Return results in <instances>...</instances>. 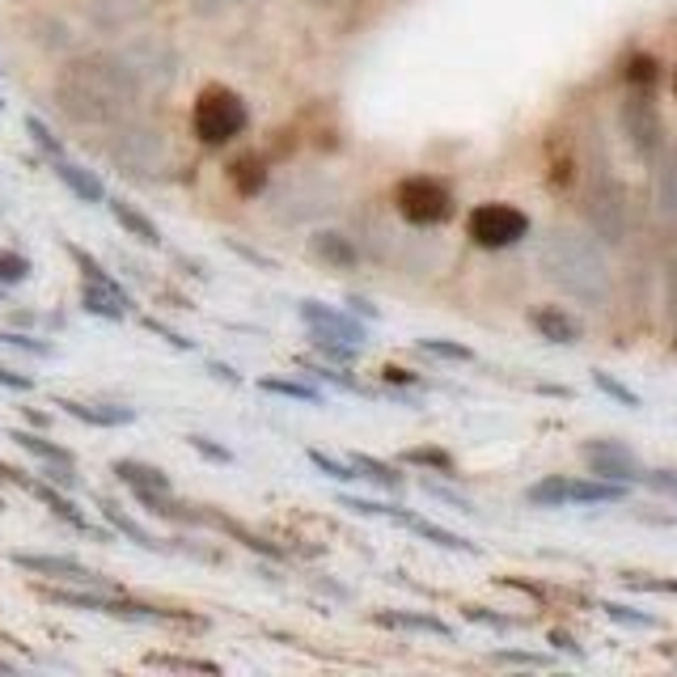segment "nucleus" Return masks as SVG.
I'll list each match as a JSON object with an SVG mask.
<instances>
[{
  "label": "nucleus",
  "mask_w": 677,
  "mask_h": 677,
  "mask_svg": "<svg viewBox=\"0 0 677 677\" xmlns=\"http://www.w3.org/2000/svg\"><path fill=\"white\" fill-rule=\"evenodd\" d=\"M538 267L563 296L581 301L589 310H605L614 292V271L605 263L597 242L581 229H551L538 246Z\"/></svg>",
  "instance_id": "1"
},
{
  "label": "nucleus",
  "mask_w": 677,
  "mask_h": 677,
  "mask_svg": "<svg viewBox=\"0 0 677 677\" xmlns=\"http://www.w3.org/2000/svg\"><path fill=\"white\" fill-rule=\"evenodd\" d=\"M250 123V111H246V97L233 94L229 85H208L199 90L195 97V111H191V132L199 136V145H229L238 140Z\"/></svg>",
  "instance_id": "2"
},
{
  "label": "nucleus",
  "mask_w": 677,
  "mask_h": 677,
  "mask_svg": "<svg viewBox=\"0 0 677 677\" xmlns=\"http://www.w3.org/2000/svg\"><path fill=\"white\" fill-rule=\"evenodd\" d=\"M631 487L605 483V479H567V475H546L533 487H525L530 508H597V504H623Z\"/></svg>",
  "instance_id": "3"
},
{
  "label": "nucleus",
  "mask_w": 677,
  "mask_h": 677,
  "mask_svg": "<svg viewBox=\"0 0 677 677\" xmlns=\"http://www.w3.org/2000/svg\"><path fill=\"white\" fill-rule=\"evenodd\" d=\"M394 208L398 217L415 225V229H436L454 217V191L440 183V178H428V174H415V178H403L394 187Z\"/></svg>",
  "instance_id": "4"
},
{
  "label": "nucleus",
  "mask_w": 677,
  "mask_h": 677,
  "mask_svg": "<svg viewBox=\"0 0 677 677\" xmlns=\"http://www.w3.org/2000/svg\"><path fill=\"white\" fill-rule=\"evenodd\" d=\"M530 217L512 204H479L470 220H466V238L479 246V250H508V246L525 242L530 238Z\"/></svg>",
  "instance_id": "5"
},
{
  "label": "nucleus",
  "mask_w": 677,
  "mask_h": 677,
  "mask_svg": "<svg viewBox=\"0 0 677 677\" xmlns=\"http://www.w3.org/2000/svg\"><path fill=\"white\" fill-rule=\"evenodd\" d=\"M581 458L589 466L593 479H605V483H623V487H635L644 483V461L631 454V445L614 440V436H597V440H584L581 445Z\"/></svg>",
  "instance_id": "6"
},
{
  "label": "nucleus",
  "mask_w": 677,
  "mask_h": 677,
  "mask_svg": "<svg viewBox=\"0 0 677 677\" xmlns=\"http://www.w3.org/2000/svg\"><path fill=\"white\" fill-rule=\"evenodd\" d=\"M13 567L22 572H34V576H48V581H64V584H81V589H115L102 572L85 567L81 559L73 555H39V551H13L9 555Z\"/></svg>",
  "instance_id": "7"
},
{
  "label": "nucleus",
  "mask_w": 677,
  "mask_h": 677,
  "mask_svg": "<svg viewBox=\"0 0 677 677\" xmlns=\"http://www.w3.org/2000/svg\"><path fill=\"white\" fill-rule=\"evenodd\" d=\"M623 132H627L631 148L639 157H656L660 145H665V127H660V115L648 102V94H631L623 102Z\"/></svg>",
  "instance_id": "8"
},
{
  "label": "nucleus",
  "mask_w": 677,
  "mask_h": 677,
  "mask_svg": "<svg viewBox=\"0 0 677 677\" xmlns=\"http://www.w3.org/2000/svg\"><path fill=\"white\" fill-rule=\"evenodd\" d=\"M25 491H30V496H39V500H43V508H48L51 517H60L69 530L85 533V538H94V542H115V530H111V525H106V530H97L94 521H90V517H85V512L69 500V496H64V487L48 483V479H30V483H25Z\"/></svg>",
  "instance_id": "9"
},
{
  "label": "nucleus",
  "mask_w": 677,
  "mask_h": 677,
  "mask_svg": "<svg viewBox=\"0 0 677 677\" xmlns=\"http://www.w3.org/2000/svg\"><path fill=\"white\" fill-rule=\"evenodd\" d=\"M584 217L593 225V233L605 238V242H623V233H627V204H623V191L618 187H593L589 191V204H584Z\"/></svg>",
  "instance_id": "10"
},
{
  "label": "nucleus",
  "mask_w": 677,
  "mask_h": 677,
  "mask_svg": "<svg viewBox=\"0 0 677 677\" xmlns=\"http://www.w3.org/2000/svg\"><path fill=\"white\" fill-rule=\"evenodd\" d=\"M296 314H301V322L310 331H326V335L347 338V343H364V335H368V322H361V317L347 314V310H335L326 301H301Z\"/></svg>",
  "instance_id": "11"
},
{
  "label": "nucleus",
  "mask_w": 677,
  "mask_h": 677,
  "mask_svg": "<svg viewBox=\"0 0 677 677\" xmlns=\"http://www.w3.org/2000/svg\"><path fill=\"white\" fill-rule=\"evenodd\" d=\"M530 326L546 343H555V347H576V343H584V322L576 314H567V310H559V305H533Z\"/></svg>",
  "instance_id": "12"
},
{
  "label": "nucleus",
  "mask_w": 677,
  "mask_h": 677,
  "mask_svg": "<svg viewBox=\"0 0 677 677\" xmlns=\"http://www.w3.org/2000/svg\"><path fill=\"white\" fill-rule=\"evenodd\" d=\"M97 512H102V521H106L111 530L119 533V538H127V542H136L140 551H153V555H169V551H174V546H166L162 538H153V533H148L145 525H140V521H136V517L127 512V508L115 504V500L97 496Z\"/></svg>",
  "instance_id": "13"
},
{
  "label": "nucleus",
  "mask_w": 677,
  "mask_h": 677,
  "mask_svg": "<svg viewBox=\"0 0 677 677\" xmlns=\"http://www.w3.org/2000/svg\"><path fill=\"white\" fill-rule=\"evenodd\" d=\"M55 407L64 415H73L90 428H127L136 424V412L123 407V403H76V398H55Z\"/></svg>",
  "instance_id": "14"
},
{
  "label": "nucleus",
  "mask_w": 677,
  "mask_h": 677,
  "mask_svg": "<svg viewBox=\"0 0 677 677\" xmlns=\"http://www.w3.org/2000/svg\"><path fill=\"white\" fill-rule=\"evenodd\" d=\"M106 208H111V217L119 225L127 238H136L140 246H162V229H157V220L140 212L136 204H127L123 195H106Z\"/></svg>",
  "instance_id": "15"
},
{
  "label": "nucleus",
  "mask_w": 677,
  "mask_h": 677,
  "mask_svg": "<svg viewBox=\"0 0 677 677\" xmlns=\"http://www.w3.org/2000/svg\"><path fill=\"white\" fill-rule=\"evenodd\" d=\"M51 174L69 187V191L81 199V204H106V187H102V178H97L94 169L76 166L73 157H55V162H48Z\"/></svg>",
  "instance_id": "16"
},
{
  "label": "nucleus",
  "mask_w": 677,
  "mask_h": 677,
  "mask_svg": "<svg viewBox=\"0 0 677 677\" xmlns=\"http://www.w3.org/2000/svg\"><path fill=\"white\" fill-rule=\"evenodd\" d=\"M310 254H314L317 263L335 267V271H352V267L361 263L356 242L347 233H335V229H317L314 238H310Z\"/></svg>",
  "instance_id": "17"
},
{
  "label": "nucleus",
  "mask_w": 677,
  "mask_h": 677,
  "mask_svg": "<svg viewBox=\"0 0 677 677\" xmlns=\"http://www.w3.org/2000/svg\"><path fill=\"white\" fill-rule=\"evenodd\" d=\"M394 525H403V530H412L415 538H424V542H433V546H440V551H458V555H479V546L475 542H466L461 533L445 530V525H433V521H424V517H415V512H398L394 517Z\"/></svg>",
  "instance_id": "18"
},
{
  "label": "nucleus",
  "mask_w": 677,
  "mask_h": 677,
  "mask_svg": "<svg viewBox=\"0 0 677 677\" xmlns=\"http://www.w3.org/2000/svg\"><path fill=\"white\" fill-rule=\"evenodd\" d=\"M81 310L94 317H106V322H123V317L132 314V292L102 289V284H81Z\"/></svg>",
  "instance_id": "19"
},
{
  "label": "nucleus",
  "mask_w": 677,
  "mask_h": 677,
  "mask_svg": "<svg viewBox=\"0 0 677 677\" xmlns=\"http://www.w3.org/2000/svg\"><path fill=\"white\" fill-rule=\"evenodd\" d=\"M212 525H220V530L229 533L238 546L254 551L259 559H271V563H284V559H289V546H280V542H271V538H263V533H254V530H242V525L229 521L225 512H212Z\"/></svg>",
  "instance_id": "20"
},
{
  "label": "nucleus",
  "mask_w": 677,
  "mask_h": 677,
  "mask_svg": "<svg viewBox=\"0 0 677 677\" xmlns=\"http://www.w3.org/2000/svg\"><path fill=\"white\" fill-rule=\"evenodd\" d=\"M296 368L310 377V382H322V386H335V389H347V394H356V398H377V389L364 386L356 373H347V368H338V364H310V361H296Z\"/></svg>",
  "instance_id": "21"
},
{
  "label": "nucleus",
  "mask_w": 677,
  "mask_h": 677,
  "mask_svg": "<svg viewBox=\"0 0 677 677\" xmlns=\"http://www.w3.org/2000/svg\"><path fill=\"white\" fill-rule=\"evenodd\" d=\"M229 183H233V191H238V195L254 199V195L267 191L271 169H267V162L259 157V153H246V157H238V162L229 166Z\"/></svg>",
  "instance_id": "22"
},
{
  "label": "nucleus",
  "mask_w": 677,
  "mask_h": 677,
  "mask_svg": "<svg viewBox=\"0 0 677 677\" xmlns=\"http://www.w3.org/2000/svg\"><path fill=\"white\" fill-rule=\"evenodd\" d=\"M111 475L127 487H153V491H169V475L162 466H153V461H140V458H119L111 461Z\"/></svg>",
  "instance_id": "23"
},
{
  "label": "nucleus",
  "mask_w": 677,
  "mask_h": 677,
  "mask_svg": "<svg viewBox=\"0 0 677 677\" xmlns=\"http://www.w3.org/2000/svg\"><path fill=\"white\" fill-rule=\"evenodd\" d=\"M254 386L275 398H292V403H305V407H326V389H317V382H296V377H259Z\"/></svg>",
  "instance_id": "24"
},
{
  "label": "nucleus",
  "mask_w": 677,
  "mask_h": 677,
  "mask_svg": "<svg viewBox=\"0 0 677 677\" xmlns=\"http://www.w3.org/2000/svg\"><path fill=\"white\" fill-rule=\"evenodd\" d=\"M377 623L398 631H424V635H436V639H458V631L449 623H440L433 614H412V610H386V614H377Z\"/></svg>",
  "instance_id": "25"
},
{
  "label": "nucleus",
  "mask_w": 677,
  "mask_h": 677,
  "mask_svg": "<svg viewBox=\"0 0 677 677\" xmlns=\"http://www.w3.org/2000/svg\"><path fill=\"white\" fill-rule=\"evenodd\" d=\"M403 466H419V470H433V475H445V479H458V461L449 449L440 445H415V449H403L398 454Z\"/></svg>",
  "instance_id": "26"
},
{
  "label": "nucleus",
  "mask_w": 677,
  "mask_h": 677,
  "mask_svg": "<svg viewBox=\"0 0 677 677\" xmlns=\"http://www.w3.org/2000/svg\"><path fill=\"white\" fill-rule=\"evenodd\" d=\"M9 440H13L18 449H25L30 458H39V461H76L73 449H64V445L48 440L39 428H13V433H9Z\"/></svg>",
  "instance_id": "27"
},
{
  "label": "nucleus",
  "mask_w": 677,
  "mask_h": 677,
  "mask_svg": "<svg viewBox=\"0 0 677 677\" xmlns=\"http://www.w3.org/2000/svg\"><path fill=\"white\" fill-rule=\"evenodd\" d=\"M347 458L356 461L361 479H368V483L386 487V491H403V487H407V475H403L394 461H382V458H373V454H347Z\"/></svg>",
  "instance_id": "28"
},
{
  "label": "nucleus",
  "mask_w": 677,
  "mask_h": 677,
  "mask_svg": "<svg viewBox=\"0 0 677 677\" xmlns=\"http://www.w3.org/2000/svg\"><path fill=\"white\" fill-rule=\"evenodd\" d=\"M305 343L314 347L322 361L338 364V368H352V364L361 361V343H347V338H335V335H326V331H310Z\"/></svg>",
  "instance_id": "29"
},
{
  "label": "nucleus",
  "mask_w": 677,
  "mask_h": 677,
  "mask_svg": "<svg viewBox=\"0 0 677 677\" xmlns=\"http://www.w3.org/2000/svg\"><path fill=\"white\" fill-rule=\"evenodd\" d=\"M64 250H69V259H73V263H76V271H81V280H85V284H102V289L127 292V289H123V284H119V280H115V275H111V271H106V267L97 263L94 254L85 250V246L64 242Z\"/></svg>",
  "instance_id": "30"
},
{
  "label": "nucleus",
  "mask_w": 677,
  "mask_h": 677,
  "mask_svg": "<svg viewBox=\"0 0 677 677\" xmlns=\"http://www.w3.org/2000/svg\"><path fill=\"white\" fill-rule=\"evenodd\" d=\"M305 461L314 466L317 475H326L331 483H356V479H361V470H356V461L352 458H331L326 449H314V445L305 449Z\"/></svg>",
  "instance_id": "31"
},
{
  "label": "nucleus",
  "mask_w": 677,
  "mask_h": 677,
  "mask_svg": "<svg viewBox=\"0 0 677 677\" xmlns=\"http://www.w3.org/2000/svg\"><path fill=\"white\" fill-rule=\"evenodd\" d=\"M415 347L419 352H428L436 361H454V364H475V347H466V343H454V338H415Z\"/></svg>",
  "instance_id": "32"
},
{
  "label": "nucleus",
  "mask_w": 677,
  "mask_h": 677,
  "mask_svg": "<svg viewBox=\"0 0 677 677\" xmlns=\"http://www.w3.org/2000/svg\"><path fill=\"white\" fill-rule=\"evenodd\" d=\"M602 614L610 618V623H623V627H635V631L660 627L656 614H644V610H635V605H627V602H602Z\"/></svg>",
  "instance_id": "33"
},
{
  "label": "nucleus",
  "mask_w": 677,
  "mask_h": 677,
  "mask_svg": "<svg viewBox=\"0 0 677 677\" xmlns=\"http://www.w3.org/2000/svg\"><path fill=\"white\" fill-rule=\"evenodd\" d=\"M25 136L34 140V148H39L48 162H55V157H69V153H64V140H60V136H55V132H51L39 115H25Z\"/></svg>",
  "instance_id": "34"
},
{
  "label": "nucleus",
  "mask_w": 677,
  "mask_h": 677,
  "mask_svg": "<svg viewBox=\"0 0 677 677\" xmlns=\"http://www.w3.org/2000/svg\"><path fill=\"white\" fill-rule=\"evenodd\" d=\"M34 275V263L22 250H0V289H18Z\"/></svg>",
  "instance_id": "35"
},
{
  "label": "nucleus",
  "mask_w": 677,
  "mask_h": 677,
  "mask_svg": "<svg viewBox=\"0 0 677 677\" xmlns=\"http://www.w3.org/2000/svg\"><path fill=\"white\" fill-rule=\"evenodd\" d=\"M335 504L347 508V512H356V517H382V521H394V517L403 512L398 504H386V500H364V496H347V491H338Z\"/></svg>",
  "instance_id": "36"
},
{
  "label": "nucleus",
  "mask_w": 677,
  "mask_h": 677,
  "mask_svg": "<svg viewBox=\"0 0 677 677\" xmlns=\"http://www.w3.org/2000/svg\"><path fill=\"white\" fill-rule=\"evenodd\" d=\"M0 347L25 352V356H34V361H51V356H55V343H48V338L25 335V331H0Z\"/></svg>",
  "instance_id": "37"
},
{
  "label": "nucleus",
  "mask_w": 677,
  "mask_h": 677,
  "mask_svg": "<svg viewBox=\"0 0 677 677\" xmlns=\"http://www.w3.org/2000/svg\"><path fill=\"white\" fill-rule=\"evenodd\" d=\"M593 386L602 389L605 398H614L618 407H627V412H639V407H644V403H639V394H635L631 386H623L618 377H610L605 368H593Z\"/></svg>",
  "instance_id": "38"
},
{
  "label": "nucleus",
  "mask_w": 677,
  "mask_h": 677,
  "mask_svg": "<svg viewBox=\"0 0 677 677\" xmlns=\"http://www.w3.org/2000/svg\"><path fill=\"white\" fill-rule=\"evenodd\" d=\"M491 660H496V665H512V669H555V656L525 653V648H496Z\"/></svg>",
  "instance_id": "39"
},
{
  "label": "nucleus",
  "mask_w": 677,
  "mask_h": 677,
  "mask_svg": "<svg viewBox=\"0 0 677 677\" xmlns=\"http://www.w3.org/2000/svg\"><path fill=\"white\" fill-rule=\"evenodd\" d=\"M623 76H627V85H635V90H648V85H656V76H660V64H656V55L639 51V55L627 60Z\"/></svg>",
  "instance_id": "40"
},
{
  "label": "nucleus",
  "mask_w": 677,
  "mask_h": 677,
  "mask_svg": "<svg viewBox=\"0 0 677 677\" xmlns=\"http://www.w3.org/2000/svg\"><path fill=\"white\" fill-rule=\"evenodd\" d=\"M148 665L157 669H187V674H220L217 660H195V656H148Z\"/></svg>",
  "instance_id": "41"
},
{
  "label": "nucleus",
  "mask_w": 677,
  "mask_h": 677,
  "mask_svg": "<svg viewBox=\"0 0 677 677\" xmlns=\"http://www.w3.org/2000/svg\"><path fill=\"white\" fill-rule=\"evenodd\" d=\"M187 445H191L195 454L204 461H217V466H233V449H225L220 440H212V436H204V433H191L187 436Z\"/></svg>",
  "instance_id": "42"
},
{
  "label": "nucleus",
  "mask_w": 677,
  "mask_h": 677,
  "mask_svg": "<svg viewBox=\"0 0 677 677\" xmlns=\"http://www.w3.org/2000/svg\"><path fill=\"white\" fill-rule=\"evenodd\" d=\"M48 483L64 487V491H76L81 487V475H76V461H43V470H39Z\"/></svg>",
  "instance_id": "43"
},
{
  "label": "nucleus",
  "mask_w": 677,
  "mask_h": 677,
  "mask_svg": "<svg viewBox=\"0 0 677 677\" xmlns=\"http://www.w3.org/2000/svg\"><path fill=\"white\" fill-rule=\"evenodd\" d=\"M419 491H424V496H433V500H440V504L458 508V512H475V504H470L461 491H454V487H445V483H436V479H424V483H419Z\"/></svg>",
  "instance_id": "44"
},
{
  "label": "nucleus",
  "mask_w": 677,
  "mask_h": 677,
  "mask_svg": "<svg viewBox=\"0 0 677 677\" xmlns=\"http://www.w3.org/2000/svg\"><path fill=\"white\" fill-rule=\"evenodd\" d=\"M660 208L665 217H677V157H669L660 169Z\"/></svg>",
  "instance_id": "45"
},
{
  "label": "nucleus",
  "mask_w": 677,
  "mask_h": 677,
  "mask_svg": "<svg viewBox=\"0 0 677 677\" xmlns=\"http://www.w3.org/2000/svg\"><path fill=\"white\" fill-rule=\"evenodd\" d=\"M644 487H653L660 496L677 500V466H653V470H644Z\"/></svg>",
  "instance_id": "46"
},
{
  "label": "nucleus",
  "mask_w": 677,
  "mask_h": 677,
  "mask_svg": "<svg viewBox=\"0 0 677 677\" xmlns=\"http://www.w3.org/2000/svg\"><path fill=\"white\" fill-rule=\"evenodd\" d=\"M145 322V331H153L157 338H166L169 347H178V352H195V338H187L183 331H174V326H166L162 317H140Z\"/></svg>",
  "instance_id": "47"
},
{
  "label": "nucleus",
  "mask_w": 677,
  "mask_h": 677,
  "mask_svg": "<svg viewBox=\"0 0 677 677\" xmlns=\"http://www.w3.org/2000/svg\"><path fill=\"white\" fill-rule=\"evenodd\" d=\"M382 382H386V386H394V389H419L424 386V377H419V373H415V368H403V364H382Z\"/></svg>",
  "instance_id": "48"
},
{
  "label": "nucleus",
  "mask_w": 677,
  "mask_h": 677,
  "mask_svg": "<svg viewBox=\"0 0 677 677\" xmlns=\"http://www.w3.org/2000/svg\"><path fill=\"white\" fill-rule=\"evenodd\" d=\"M461 614H466L470 623H487V627H496V631H512V627H521L517 618H504V614H491L487 605H466Z\"/></svg>",
  "instance_id": "49"
},
{
  "label": "nucleus",
  "mask_w": 677,
  "mask_h": 677,
  "mask_svg": "<svg viewBox=\"0 0 677 677\" xmlns=\"http://www.w3.org/2000/svg\"><path fill=\"white\" fill-rule=\"evenodd\" d=\"M343 310H347V314H356L361 322H377V317H382V310H377L368 296H356V292H347V296H343Z\"/></svg>",
  "instance_id": "50"
},
{
  "label": "nucleus",
  "mask_w": 677,
  "mask_h": 677,
  "mask_svg": "<svg viewBox=\"0 0 677 677\" xmlns=\"http://www.w3.org/2000/svg\"><path fill=\"white\" fill-rule=\"evenodd\" d=\"M0 389L30 394V389H34V377H30V373H18V368H9V364H0Z\"/></svg>",
  "instance_id": "51"
},
{
  "label": "nucleus",
  "mask_w": 677,
  "mask_h": 677,
  "mask_svg": "<svg viewBox=\"0 0 677 677\" xmlns=\"http://www.w3.org/2000/svg\"><path fill=\"white\" fill-rule=\"evenodd\" d=\"M225 246H229V250H233V254H238V259H246V263L250 267H259V271H271V259H267V254H259V250H254V246H242L238 242V238H225Z\"/></svg>",
  "instance_id": "52"
},
{
  "label": "nucleus",
  "mask_w": 677,
  "mask_h": 677,
  "mask_svg": "<svg viewBox=\"0 0 677 677\" xmlns=\"http://www.w3.org/2000/svg\"><path fill=\"white\" fill-rule=\"evenodd\" d=\"M631 589H648V593H677V581H656V576H639V572H623Z\"/></svg>",
  "instance_id": "53"
},
{
  "label": "nucleus",
  "mask_w": 677,
  "mask_h": 677,
  "mask_svg": "<svg viewBox=\"0 0 677 677\" xmlns=\"http://www.w3.org/2000/svg\"><path fill=\"white\" fill-rule=\"evenodd\" d=\"M208 373L217 377L220 386H242V373H238L233 364H225V361H208Z\"/></svg>",
  "instance_id": "54"
},
{
  "label": "nucleus",
  "mask_w": 677,
  "mask_h": 677,
  "mask_svg": "<svg viewBox=\"0 0 677 677\" xmlns=\"http://www.w3.org/2000/svg\"><path fill=\"white\" fill-rule=\"evenodd\" d=\"M551 644H555L559 653L576 656V660H581V656H584V648H581V644H576V639H572V635H567V631H551Z\"/></svg>",
  "instance_id": "55"
},
{
  "label": "nucleus",
  "mask_w": 677,
  "mask_h": 677,
  "mask_svg": "<svg viewBox=\"0 0 677 677\" xmlns=\"http://www.w3.org/2000/svg\"><path fill=\"white\" fill-rule=\"evenodd\" d=\"M0 483L25 487V483H30V475H25V470H18V466H9V461H0Z\"/></svg>",
  "instance_id": "56"
},
{
  "label": "nucleus",
  "mask_w": 677,
  "mask_h": 677,
  "mask_svg": "<svg viewBox=\"0 0 677 677\" xmlns=\"http://www.w3.org/2000/svg\"><path fill=\"white\" fill-rule=\"evenodd\" d=\"M310 581L322 584V589H326L331 597H338V602H352V589H343V584H331V581H326V576H310Z\"/></svg>",
  "instance_id": "57"
},
{
  "label": "nucleus",
  "mask_w": 677,
  "mask_h": 677,
  "mask_svg": "<svg viewBox=\"0 0 677 677\" xmlns=\"http://www.w3.org/2000/svg\"><path fill=\"white\" fill-rule=\"evenodd\" d=\"M0 674H18V669H13V665H9V660H0Z\"/></svg>",
  "instance_id": "58"
},
{
  "label": "nucleus",
  "mask_w": 677,
  "mask_h": 677,
  "mask_svg": "<svg viewBox=\"0 0 677 677\" xmlns=\"http://www.w3.org/2000/svg\"><path fill=\"white\" fill-rule=\"evenodd\" d=\"M674 97H677V69H674Z\"/></svg>",
  "instance_id": "59"
},
{
  "label": "nucleus",
  "mask_w": 677,
  "mask_h": 677,
  "mask_svg": "<svg viewBox=\"0 0 677 677\" xmlns=\"http://www.w3.org/2000/svg\"><path fill=\"white\" fill-rule=\"evenodd\" d=\"M0 217H4V204H0Z\"/></svg>",
  "instance_id": "60"
},
{
  "label": "nucleus",
  "mask_w": 677,
  "mask_h": 677,
  "mask_svg": "<svg viewBox=\"0 0 677 677\" xmlns=\"http://www.w3.org/2000/svg\"><path fill=\"white\" fill-rule=\"evenodd\" d=\"M0 111H4V97H0Z\"/></svg>",
  "instance_id": "61"
}]
</instances>
